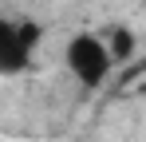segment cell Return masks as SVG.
Wrapping results in <instances>:
<instances>
[{"mask_svg":"<svg viewBox=\"0 0 146 142\" xmlns=\"http://www.w3.org/2000/svg\"><path fill=\"white\" fill-rule=\"evenodd\" d=\"M103 44H107V55H111V63H115V67L138 55V36H134L126 24H115V28L103 36Z\"/></svg>","mask_w":146,"mask_h":142,"instance_id":"obj_3","label":"cell"},{"mask_svg":"<svg viewBox=\"0 0 146 142\" xmlns=\"http://www.w3.org/2000/svg\"><path fill=\"white\" fill-rule=\"evenodd\" d=\"M63 63L83 87H103L107 75H111V55H107V44L99 32H75L67 47H63Z\"/></svg>","mask_w":146,"mask_h":142,"instance_id":"obj_1","label":"cell"},{"mask_svg":"<svg viewBox=\"0 0 146 142\" xmlns=\"http://www.w3.org/2000/svg\"><path fill=\"white\" fill-rule=\"evenodd\" d=\"M40 47V28L28 20H8L0 16V75H20L32 67V55Z\"/></svg>","mask_w":146,"mask_h":142,"instance_id":"obj_2","label":"cell"}]
</instances>
